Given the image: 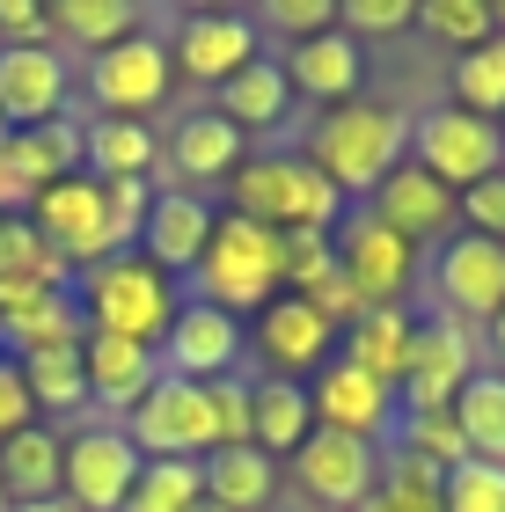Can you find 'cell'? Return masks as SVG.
I'll use <instances>...</instances> for the list:
<instances>
[{"instance_id":"6da1fadb","label":"cell","mask_w":505,"mask_h":512,"mask_svg":"<svg viewBox=\"0 0 505 512\" xmlns=\"http://www.w3.org/2000/svg\"><path fill=\"white\" fill-rule=\"evenodd\" d=\"M301 161H315L337 198H374L388 176L410 161V110L396 103H337L301 132Z\"/></svg>"},{"instance_id":"7a4b0ae2","label":"cell","mask_w":505,"mask_h":512,"mask_svg":"<svg viewBox=\"0 0 505 512\" xmlns=\"http://www.w3.org/2000/svg\"><path fill=\"white\" fill-rule=\"evenodd\" d=\"M191 286V300H205V308L220 315H249L257 322L271 300L286 293V235H271L264 220H242V213H213V242H205L198 271L183 278Z\"/></svg>"},{"instance_id":"3957f363","label":"cell","mask_w":505,"mask_h":512,"mask_svg":"<svg viewBox=\"0 0 505 512\" xmlns=\"http://www.w3.org/2000/svg\"><path fill=\"white\" fill-rule=\"evenodd\" d=\"M74 308H81L88 330H103V337L162 344L176 308H183V286L169 271H154L140 249H125V256H103V264L74 271Z\"/></svg>"},{"instance_id":"277c9868","label":"cell","mask_w":505,"mask_h":512,"mask_svg":"<svg viewBox=\"0 0 505 512\" xmlns=\"http://www.w3.org/2000/svg\"><path fill=\"white\" fill-rule=\"evenodd\" d=\"M227 213L264 220L271 235H337L344 198L301 154H249L242 169L227 176Z\"/></svg>"},{"instance_id":"5b68a950","label":"cell","mask_w":505,"mask_h":512,"mask_svg":"<svg viewBox=\"0 0 505 512\" xmlns=\"http://www.w3.org/2000/svg\"><path fill=\"white\" fill-rule=\"evenodd\" d=\"M410 161L462 198L484 176L505 169V132H498V118H476L462 103H440V110H425V118H410Z\"/></svg>"},{"instance_id":"8992f818","label":"cell","mask_w":505,"mask_h":512,"mask_svg":"<svg viewBox=\"0 0 505 512\" xmlns=\"http://www.w3.org/2000/svg\"><path fill=\"white\" fill-rule=\"evenodd\" d=\"M125 439L147 461H205V454L220 447V439H213V388L162 374V381L140 395V410L125 417Z\"/></svg>"},{"instance_id":"52a82bcc","label":"cell","mask_w":505,"mask_h":512,"mask_svg":"<svg viewBox=\"0 0 505 512\" xmlns=\"http://www.w3.org/2000/svg\"><path fill=\"white\" fill-rule=\"evenodd\" d=\"M476 381V344L462 322L447 315H418V344H410V374L396 388V417H440L462 403V388Z\"/></svg>"},{"instance_id":"ba28073f","label":"cell","mask_w":505,"mask_h":512,"mask_svg":"<svg viewBox=\"0 0 505 512\" xmlns=\"http://www.w3.org/2000/svg\"><path fill=\"white\" fill-rule=\"evenodd\" d=\"M140 469H147V454L125 439V425H74L66 432V483H59V498H74L81 512H125Z\"/></svg>"},{"instance_id":"9c48e42d","label":"cell","mask_w":505,"mask_h":512,"mask_svg":"<svg viewBox=\"0 0 505 512\" xmlns=\"http://www.w3.org/2000/svg\"><path fill=\"white\" fill-rule=\"evenodd\" d=\"M30 227L44 242H52L74 271L103 264V256H118L110 242V205H103V183L96 176H66V183H44L30 198Z\"/></svg>"},{"instance_id":"30bf717a","label":"cell","mask_w":505,"mask_h":512,"mask_svg":"<svg viewBox=\"0 0 505 512\" xmlns=\"http://www.w3.org/2000/svg\"><path fill=\"white\" fill-rule=\"evenodd\" d=\"M169 81H176V59H169V44L147 37V30L88 59V96H96L103 118H147V110H162Z\"/></svg>"},{"instance_id":"8fae6325","label":"cell","mask_w":505,"mask_h":512,"mask_svg":"<svg viewBox=\"0 0 505 512\" xmlns=\"http://www.w3.org/2000/svg\"><path fill=\"white\" fill-rule=\"evenodd\" d=\"M330 242H337V271L366 293V308H388V300H403L410 278H418V249H410L388 220H374L366 205L337 220Z\"/></svg>"},{"instance_id":"7c38bea8","label":"cell","mask_w":505,"mask_h":512,"mask_svg":"<svg viewBox=\"0 0 505 512\" xmlns=\"http://www.w3.org/2000/svg\"><path fill=\"white\" fill-rule=\"evenodd\" d=\"M374 476H381V447L374 439H352V432L315 425L301 439V454H293V483H301L323 512H359L366 491H374Z\"/></svg>"},{"instance_id":"4fadbf2b","label":"cell","mask_w":505,"mask_h":512,"mask_svg":"<svg viewBox=\"0 0 505 512\" xmlns=\"http://www.w3.org/2000/svg\"><path fill=\"white\" fill-rule=\"evenodd\" d=\"M432 300L447 322H498L505 315V242L454 235L432 264Z\"/></svg>"},{"instance_id":"5bb4252c","label":"cell","mask_w":505,"mask_h":512,"mask_svg":"<svg viewBox=\"0 0 505 512\" xmlns=\"http://www.w3.org/2000/svg\"><path fill=\"white\" fill-rule=\"evenodd\" d=\"M308 410L323 432H352V439H374V447L396 432V388L374 381L366 366H352L344 352L308 381Z\"/></svg>"},{"instance_id":"9a60e30c","label":"cell","mask_w":505,"mask_h":512,"mask_svg":"<svg viewBox=\"0 0 505 512\" xmlns=\"http://www.w3.org/2000/svg\"><path fill=\"white\" fill-rule=\"evenodd\" d=\"M162 352V374H176V381H227L242 366V322L235 315H220V308H205V300H183L176 308V322H169V337L154 344Z\"/></svg>"},{"instance_id":"2e32d148","label":"cell","mask_w":505,"mask_h":512,"mask_svg":"<svg viewBox=\"0 0 505 512\" xmlns=\"http://www.w3.org/2000/svg\"><path fill=\"white\" fill-rule=\"evenodd\" d=\"M169 59H176V74H191V81H235L242 66H257V22L235 15V8H198V15H183L176 22V44H169Z\"/></svg>"},{"instance_id":"e0dca14e","label":"cell","mask_w":505,"mask_h":512,"mask_svg":"<svg viewBox=\"0 0 505 512\" xmlns=\"http://www.w3.org/2000/svg\"><path fill=\"white\" fill-rule=\"evenodd\" d=\"M366 213L388 220L410 249H425V242H440V249H447V242H454V220H462V198H454L440 176H425L418 161H403V169L388 176L374 198H366Z\"/></svg>"},{"instance_id":"ac0fdd59","label":"cell","mask_w":505,"mask_h":512,"mask_svg":"<svg viewBox=\"0 0 505 512\" xmlns=\"http://www.w3.org/2000/svg\"><path fill=\"white\" fill-rule=\"evenodd\" d=\"M257 352L271 359V374H279V381H315L337 359V330L308 308L301 293H279L257 315Z\"/></svg>"},{"instance_id":"d6986e66","label":"cell","mask_w":505,"mask_h":512,"mask_svg":"<svg viewBox=\"0 0 505 512\" xmlns=\"http://www.w3.org/2000/svg\"><path fill=\"white\" fill-rule=\"evenodd\" d=\"M66 88H74V74H66L59 44H15V52H0V118H8V132L66 118Z\"/></svg>"},{"instance_id":"ffe728a7","label":"cell","mask_w":505,"mask_h":512,"mask_svg":"<svg viewBox=\"0 0 505 512\" xmlns=\"http://www.w3.org/2000/svg\"><path fill=\"white\" fill-rule=\"evenodd\" d=\"M205 242H213V198L205 191H154V213L140 227V256L154 271H169V278H191L198 271V256Z\"/></svg>"},{"instance_id":"44dd1931","label":"cell","mask_w":505,"mask_h":512,"mask_svg":"<svg viewBox=\"0 0 505 512\" xmlns=\"http://www.w3.org/2000/svg\"><path fill=\"white\" fill-rule=\"evenodd\" d=\"M81 366H88V403H103V410H140V395L162 381V352L154 344H132V337H103V330H88L81 337Z\"/></svg>"},{"instance_id":"7402d4cb","label":"cell","mask_w":505,"mask_h":512,"mask_svg":"<svg viewBox=\"0 0 505 512\" xmlns=\"http://www.w3.org/2000/svg\"><path fill=\"white\" fill-rule=\"evenodd\" d=\"M279 66H286L293 96H315L323 110L359 103V81H366V52H359V37H344V30H323V37L293 44Z\"/></svg>"},{"instance_id":"603a6c76","label":"cell","mask_w":505,"mask_h":512,"mask_svg":"<svg viewBox=\"0 0 505 512\" xmlns=\"http://www.w3.org/2000/svg\"><path fill=\"white\" fill-rule=\"evenodd\" d=\"M66 483V432L59 425H22L15 439H0V491H8V505H44L59 498Z\"/></svg>"},{"instance_id":"cb8c5ba5","label":"cell","mask_w":505,"mask_h":512,"mask_svg":"<svg viewBox=\"0 0 505 512\" xmlns=\"http://www.w3.org/2000/svg\"><path fill=\"white\" fill-rule=\"evenodd\" d=\"M315 432V410H308V381H249V447L271 454V461H293L301 439Z\"/></svg>"},{"instance_id":"d4e9b609","label":"cell","mask_w":505,"mask_h":512,"mask_svg":"<svg viewBox=\"0 0 505 512\" xmlns=\"http://www.w3.org/2000/svg\"><path fill=\"white\" fill-rule=\"evenodd\" d=\"M0 161L15 169L22 191H44V183H66L81 176V118H52V125H22L0 139Z\"/></svg>"},{"instance_id":"484cf974","label":"cell","mask_w":505,"mask_h":512,"mask_svg":"<svg viewBox=\"0 0 505 512\" xmlns=\"http://www.w3.org/2000/svg\"><path fill=\"white\" fill-rule=\"evenodd\" d=\"M169 161L183 176V191H198V183H227L249 161V139L220 118V110H198V118H183L176 139H169Z\"/></svg>"},{"instance_id":"4316f807","label":"cell","mask_w":505,"mask_h":512,"mask_svg":"<svg viewBox=\"0 0 505 512\" xmlns=\"http://www.w3.org/2000/svg\"><path fill=\"white\" fill-rule=\"evenodd\" d=\"M410 344H418V315H410L403 300H388V308H366L352 330H344V359L366 366V374L388 381V388H403V374H410Z\"/></svg>"},{"instance_id":"83f0119b","label":"cell","mask_w":505,"mask_h":512,"mask_svg":"<svg viewBox=\"0 0 505 512\" xmlns=\"http://www.w3.org/2000/svg\"><path fill=\"white\" fill-rule=\"evenodd\" d=\"M154 154H162V139L147 132V118H88L81 125V176H96V183H125V176L147 183Z\"/></svg>"},{"instance_id":"f1b7e54d","label":"cell","mask_w":505,"mask_h":512,"mask_svg":"<svg viewBox=\"0 0 505 512\" xmlns=\"http://www.w3.org/2000/svg\"><path fill=\"white\" fill-rule=\"evenodd\" d=\"M213 96H220L213 110H220V118L235 125L242 139H249V132H271V125H286V118H293V81H286V66H279V59L242 66V74H235V81H220Z\"/></svg>"},{"instance_id":"f546056e","label":"cell","mask_w":505,"mask_h":512,"mask_svg":"<svg viewBox=\"0 0 505 512\" xmlns=\"http://www.w3.org/2000/svg\"><path fill=\"white\" fill-rule=\"evenodd\" d=\"M22 388H30L37 417L52 425V417H74L88 410V366H81V344H44V352H22Z\"/></svg>"},{"instance_id":"4dcf8cb0","label":"cell","mask_w":505,"mask_h":512,"mask_svg":"<svg viewBox=\"0 0 505 512\" xmlns=\"http://www.w3.org/2000/svg\"><path fill=\"white\" fill-rule=\"evenodd\" d=\"M205 498L227 512H264L279 498V461L257 447H213L205 454Z\"/></svg>"},{"instance_id":"1f68e13d","label":"cell","mask_w":505,"mask_h":512,"mask_svg":"<svg viewBox=\"0 0 505 512\" xmlns=\"http://www.w3.org/2000/svg\"><path fill=\"white\" fill-rule=\"evenodd\" d=\"M359 512H447V476L432 469V461H418V454L388 447L381 476H374V491H366Z\"/></svg>"},{"instance_id":"d6a6232c","label":"cell","mask_w":505,"mask_h":512,"mask_svg":"<svg viewBox=\"0 0 505 512\" xmlns=\"http://www.w3.org/2000/svg\"><path fill=\"white\" fill-rule=\"evenodd\" d=\"M0 286H59V293H74V264L30 227V213L0 220Z\"/></svg>"},{"instance_id":"836d02e7","label":"cell","mask_w":505,"mask_h":512,"mask_svg":"<svg viewBox=\"0 0 505 512\" xmlns=\"http://www.w3.org/2000/svg\"><path fill=\"white\" fill-rule=\"evenodd\" d=\"M52 37L81 44V52L96 59V52H110V44L140 37V8H132V0H59L52 8Z\"/></svg>"},{"instance_id":"e575fe53","label":"cell","mask_w":505,"mask_h":512,"mask_svg":"<svg viewBox=\"0 0 505 512\" xmlns=\"http://www.w3.org/2000/svg\"><path fill=\"white\" fill-rule=\"evenodd\" d=\"M454 417H462L469 454H476V461H498V469H505V366H476V381L462 388Z\"/></svg>"},{"instance_id":"d590c367","label":"cell","mask_w":505,"mask_h":512,"mask_svg":"<svg viewBox=\"0 0 505 512\" xmlns=\"http://www.w3.org/2000/svg\"><path fill=\"white\" fill-rule=\"evenodd\" d=\"M418 30L462 59V52L498 37V15H491V0H418Z\"/></svg>"},{"instance_id":"8d00e7d4","label":"cell","mask_w":505,"mask_h":512,"mask_svg":"<svg viewBox=\"0 0 505 512\" xmlns=\"http://www.w3.org/2000/svg\"><path fill=\"white\" fill-rule=\"evenodd\" d=\"M447 103L476 110V118H505V37H491V44H476V52L454 59V96Z\"/></svg>"},{"instance_id":"74e56055","label":"cell","mask_w":505,"mask_h":512,"mask_svg":"<svg viewBox=\"0 0 505 512\" xmlns=\"http://www.w3.org/2000/svg\"><path fill=\"white\" fill-rule=\"evenodd\" d=\"M205 498V461H147L125 512H191Z\"/></svg>"},{"instance_id":"f35d334b","label":"cell","mask_w":505,"mask_h":512,"mask_svg":"<svg viewBox=\"0 0 505 512\" xmlns=\"http://www.w3.org/2000/svg\"><path fill=\"white\" fill-rule=\"evenodd\" d=\"M396 447L403 454H418V461H432V469H462V461H476L469 454V439H462V417L454 410H440V417H403V432H396Z\"/></svg>"},{"instance_id":"ab89813d","label":"cell","mask_w":505,"mask_h":512,"mask_svg":"<svg viewBox=\"0 0 505 512\" xmlns=\"http://www.w3.org/2000/svg\"><path fill=\"white\" fill-rule=\"evenodd\" d=\"M447 512H505V469L498 461H462V469H447Z\"/></svg>"},{"instance_id":"60d3db41","label":"cell","mask_w":505,"mask_h":512,"mask_svg":"<svg viewBox=\"0 0 505 512\" xmlns=\"http://www.w3.org/2000/svg\"><path fill=\"white\" fill-rule=\"evenodd\" d=\"M418 22V0H337L344 37H403Z\"/></svg>"},{"instance_id":"b9f144b4","label":"cell","mask_w":505,"mask_h":512,"mask_svg":"<svg viewBox=\"0 0 505 512\" xmlns=\"http://www.w3.org/2000/svg\"><path fill=\"white\" fill-rule=\"evenodd\" d=\"M301 300H308V308L330 322V330H352V322L366 315V293H359V286H352L344 271H323V278H315V286H308Z\"/></svg>"},{"instance_id":"7bdbcfd3","label":"cell","mask_w":505,"mask_h":512,"mask_svg":"<svg viewBox=\"0 0 505 512\" xmlns=\"http://www.w3.org/2000/svg\"><path fill=\"white\" fill-rule=\"evenodd\" d=\"M264 15H271V30L293 37V44H308V37L337 30V0H271Z\"/></svg>"},{"instance_id":"ee69618b","label":"cell","mask_w":505,"mask_h":512,"mask_svg":"<svg viewBox=\"0 0 505 512\" xmlns=\"http://www.w3.org/2000/svg\"><path fill=\"white\" fill-rule=\"evenodd\" d=\"M323 271H337V242L330 235H286V293H308Z\"/></svg>"},{"instance_id":"f6af8a7d","label":"cell","mask_w":505,"mask_h":512,"mask_svg":"<svg viewBox=\"0 0 505 512\" xmlns=\"http://www.w3.org/2000/svg\"><path fill=\"white\" fill-rule=\"evenodd\" d=\"M213 439L220 447H249V381L242 374L213 381Z\"/></svg>"},{"instance_id":"bcb514c9","label":"cell","mask_w":505,"mask_h":512,"mask_svg":"<svg viewBox=\"0 0 505 512\" xmlns=\"http://www.w3.org/2000/svg\"><path fill=\"white\" fill-rule=\"evenodd\" d=\"M462 227L484 235V242H505V169L484 176L476 191H462Z\"/></svg>"},{"instance_id":"7dc6e473","label":"cell","mask_w":505,"mask_h":512,"mask_svg":"<svg viewBox=\"0 0 505 512\" xmlns=\"http://www.w3.org/2000/svg\"><path fill=\"white\" fill-rule=\"evenodd\" d=\"M15 44H52V8L44 0H0V52Z\"/></svg>"},{"instance_id":"c3c4849f","label":"cell","mask_w":505,"mask_h":512,"mask_svg":"<svg viewBox=\"0 0 505 512\" xmlns=\"http://www.w3.org/2000/svg\"><path fill=\"white\" fill-rule=\"evenodd\" d=\"M22 425H37V403H30V388H22V366L0 352V439H15Z\"/></svg>"},{"instance_id":"681fc988","label":"cell","mask_w":505,"mask_h":512,"mask_svg":"<svg viewBox=\"0 0 505 512\" xmlns=\"http://www.w3.org/2000/svg\"><path fill=\"white\" fill-rule=\"evenodd\" d=\"M15 512H81L74 498H44V505H15Z\"/></svg>"},{"instance_id":"f907efd6","label":"cell","mask_w":505,"mask_h":512,"mask_svg":"<svg viewBox=\"0 0 505 512\" xmlns=\"http://www.w3.org/2000/svg\"><path fill=\"white\" fill-rule=\"evenodd\" d=\"M491 352H498V359H505V315H498V322H491Z\"/></svg>"},{"instance_id":"816d5d0a","label":"cell","mask_w":505,"mask_h":512,"mask_svg":"<svg viewBox=\"0 0 505 512\" xmlns=\"http://www.w3.org/2000/svg\"><path fill=\"white\" fill-rule=\"evenodd\" d=\"M191 512H227V505H213V498H198V505H191Z\"/></svg>"},{"instance_id":"f5cc1de1","label":"cell","mask_w":505,"mask_h":512,"mask_svg":"<svg viewBox=\"0 0 505 512\" xmlns=\"http://www.w3.org/2000/svg\"><path fill=\"white\" fill-rule=\"evenodd\" d=\"M0 512H15V505H8V491H0Z\"/></svg>"},{"instance_id":"db71d44e","label":"cell","mask_w":505,"mask_h":512,"mask_svg":"<svg viewBox=\"0 0 505 512\" xmlns=\"http://www.w3.org/2000/svg\"><path fill=\"white\" fill-rule=\"evenodd\" d=\"M498 132H505V118H498Z\"/></svg>"}]
</instances>
